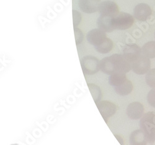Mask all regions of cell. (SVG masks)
Returning a JSON list of instances; mask_svg holds the SVG:
<instances>
[{
	"label": "cell",
	"mask_w": 155,
	"mask_h": 145,
	"mask_svg": "<svg viewBox=\"0 0 155 145\" xmlns=\"http://www.w3.org/2000/svg\"><path fill=\"white\" fill-rule=\"evenodd\" d=\"M87 86L95 103L97 104L102 98V92L100 88L93 84H88Z\"/></svg>",
	"instance_id": "obj_19"
},
{
	"label": "cell",
	"mask_w": 155,
	"mask_h": 145,
	"mask_svg": "<svg viewBox=\"0 0 155 145\" xmlns=\"http://www.w3.org/2000/svg\"><path fill=\"white\" fill-rule=\"evenodd\" d=\"M97 25L99 29L105 32H112L114 30L112 26V17L100 16L97 19Z\"/></svg>",
	"instance_id": "obj_13"
},
{
	"label": "cell",
	"mask_w": 155,
	"mask_h": 145,
	"mask_svg": "<svg viewBox=\"0 0 155 145\" xmlns=\"http://www.w3.org/2000/svg\"><path fill=\"white\" fill-rule=\"evenodd\" d=\"M114 46L113 42L109 38H106L99 45L94 47L96 51L101 54H107L110 52Z\"/></svg>",
	"instance_id": "obj_17"
},
{
	"label": "cell",
	"mask_w": 155,
	"mask_h": 145,
	"mask_svg": "<svg viewBox=\"0 0 155 145\" xmlns=\"http://www.w3.org/2000/svg\"><path fill=\"white\" fill-rule=\"evenodd\" d=\"M127 80L125 74L116 73L110 75L109 78V83L113 88L120 86Z\"/></svg>",
	"instance_id": "obj_15"
},
{
	"label": "cell",
	"mask_w": 155,
	"mask_h": 145,
	"mask_svg": "<svg viewBox=\"0 0 155 145\" xmlns=\"http://www.w3.org/2000/svg\"><path fill=\"white\" fill-rule=\"evenodd\" d=\"M142 51L140 46L135 43L125 45L123 48V55L131 64L138 59L142 55Z\"/></svg>",
	"instance_id": "obj_6"
},
{
	"label": "cell",
	"mask_w": 155,
	"mask_h": 145,
	"mask_svg": "<svg viewBox=\"0 0 155 145\" xmlns=\"http://www.w3.org/2000/svg\"><path fill=\"white\" fill-rule=\"evenodd\" d=\"M80 62L83 72L85 75H93L100 70V61L93 56L88 55L83 57Z\"/></svg>",
	"instance_id": "obj_4"
},
{
	"label": "cell",
	"mask_w": 155,
	"mask_h": 145,
	"mask_svg": "<svg viewBox=\"0 0 155 145\" xmlns=\"http://www.w3.org/2000/svg\"><path fill=\"white\" fill-rule=\"evenodd\" d=\"M145 80L150 87L155 88V69H150L147 73Z\"/></svg>",
	"instance_id": "obj_20"
},
{
	"label": "cell",
	"mask_w": 155,
	"mask_h": 145,
	"mask_svg": "<svg viewBox=\"0 0 155 145\" xmlns=\"http://www.w3.org/2000/svg\"><path fill=\"white\" fill-rule=\"evenodd\" d=\"M74 32L75 35V40L76 45H78L83 40V33L82 31L78 27L74 28Z\"/></svg>",
	"instance_id": "obj_22"
},
{
	"label": "cell",
	"mask_w": 155,
	"mask_h": 145,
	"mask_svg": "<svg viewBox=\"0 0 155 145\" xmlns=\"http://www.w3.org/2000/svg\"><path fill=\"white\" fill-rule=\"evenodd\" d=\"M140 127L145 133L150 144L155 141V112H148L143 114L140 121Z\"/></svg>",
	"instance_id": "obj_2"
},
{
	"label": "cell",
	"mask_w": 155,
	"mask_h": 145,
	"mask_svg": "<svg viewBox=\"0 0 155 145\" xmlns=\"http://www.w3.org/2000/svg\"><path fill=\"white\" fill-rule=\"evenodd\" d=\"M127 114L132 120H138L144 114L143 104L139 102H133L128 105L127 108Z\"/></svg>",
	"instance_id": "obj_11"
},
{
	"label": "cell",
	"mask_w": 155,
	"mask_h": 145,
	"mask_svg": "<svg viewBox=\"0 0 155 145\" xmlns=\"http://www.w3.org/2000/svg\"><path fill=\"white\" fill-rule=\"evenodd\" d=\"M115 93L120 96H126L132 93L133 90V85L132 83L127 80L122 85L119 87L114 88Z\"/></svg>",
	"instance_id": "obj_16"
},
{
	"label": "cell",
	"mask_w": 155,
	"mask_h": 145,
	"mask_svg": "<svg viewBox=\"0 0 155 145\" xmlns=\"http://www.w3.org/2000/svg\"><path fill=\"white\" fill-rule=\"evenodd\" d=\"M81 13L76 10H73V27L74 28L78 27V26L81 21Z\"/></svg>",
	"instance_id": "obj_21"
},
{
	"label": "cell",
	"mask_w": 155,
	"mask_h": 145,
	"mask_svg": "<svg viewBox=\"0 0 155 145\" xmlns=\"http://www.w3.org/2000/svg\"><path fill=\"white\" fill-rule=\"evenodd\" d=\"M152 14V10L150 6L145 3L137 5L134 9V17L140 21H146Z\"/></svg>",
	"instance_id": "obj_10"
},
{
	"label": "cell",
	"mask_w": 155,
	"mask_h": 145,
	"mask_svg": "<svg viewBox=\"0 0 155 145\" xmlns=\"http://www.w3.org/2000/svg\"><path fill=\"white\" fill-rule=\"evenodd\" d=\"M147 139L145 133L141 130L134 131L130 136V143L131 145H147Z\"/></svg>",
	"instance_id": "obj_14"
},
{
	"label": "cell",
	"mask_w": 155,
	"mask_h": 145,
	"mask_svg": "<svg viewBox=\"0 0 155 145\" xmlns=\"http://www.w3.org/2000/svg\"><path fill=\"white\" fill-rule=\"evenodd\" d=\"M101 0H79L80 9L86 14H92L98 11Z\"/></svg>",
	"instance_id": "obj_12"
},
{
	"label": "cell",
	"mask_w": 155,
	"mask_h": 145,
	"mask_svg": "<svg viewBox=\"0 0 155 145\" xmlns=\"http://www.w3.org/2000/svg\"><path fill=\"white\" fill-rule=\"evenodd\" d=\"M151 68L150 58L142 55L138 59L132 63V69L138 75L147 74Z\"/></svg>",
	"instance_id": "obj_5"
},
{
	"label": "cell",
	"mask_w": 155,
	"mask_h": 145,
	"mask_svg": "<svg viewBox=\"0 0 155 145\" xmlns=\"http://www.w3.org/2000/svg\"><path fill=\"white\" fill-rule=\"evenodd\" d=\"M134 23V17L127 12H119L117 15L112 17V26L114 30H127L130 28Z\"/></svg>",
	"instance_id": "obj_3"
},
{
	"label": "cell",
	"mask_w": 155,
	"mask_h": 145,
	"mask_svg": "<svg viewBox=\"0 0 155 145\" xmlns=\"http://www.w3.org/2000/svg\"><path fill=\"white\" fill-rule=\"evenodd\" d=\"M132 69V64L123 55L114 54L105 57L100 61V71L107 75L116 73L126 74Z\"/></svg>",
	"instance_id": "obj_1"
},
{
	"label": "cell",
	"mask_w": 155,
	"mask_h": 145,
	"mask_svg": "<svg viewBox=\"0 0 155 145\" xmlns=\"http://www.w3.org/2000/svg\"><path fill=\"white\" fill-rule=\"evenodd\" d=\"M98 12L101 16L114 17L119 12L118 5L110 0L102 2L98 8Z\"/></svg>",
	"instance_id": "obj_7"
},
{
	"label": "cell",
	"mask_w": 155,
	"mask_h": 145,
	"mask_svg": "<svg viewBox=\"0 0 155 145\" xmlns=\"http://www.w3.org/2000/svg\"><path fill=\"white\" fill-rule=\"evenodd\" d=\"M142 54L148 58H155V42L151 41L145 44L141 48Z\"/></svg>",
	"instance_id": "obj_18"
},
{
	"label": "cell",
	"mask_w": 155,
	"mask_h": 145,
	"mask_svg": "<svg viewBox=\"0 0 155 145\" xmlns=\"http://www.w3.org/2000/svg\"><path fill=\"white\" fill-rule=\"evenodd\" d=\"M96 106L106 122H107L108 118L113 116L117 111V107L115 105L113 102L108 101H100L96 104Z\"/></svg>",
	"instance_id": "obj_8"
},
{
	"label": "cell",
	"mask_w": 155,
	"mask_h": 145,
	"mask_svg": "<svg viewBox=\"0 0 155 145\" xmlns=\"http://www.w3.org/2000/svg\"><path fill=\"white\" fill-rule=\"evenodd\" d=\"M147 100L152 107L155 108V88L149 91L147 96Z\"/></svg>",
	"instance_id": "obj_23"
},
{
	"label": "cell",
	"mask_w": 155,
	"mask_h": 145,
	"mask_svg": "<svg viewBox=\"0 0 155 145\" xmlns=\"http://www.w3.org/2000/svg\"><path fill=\"white\" fill-rule=\"evenodd\" d=\"M154 36H155V32H154Z\"/></svg>",
	"instance_id": "obj_24"
},
{
	"label": "cell",
	"mask_w": 155,
	"mask_h": 145,
	"mask_svg": "<svg viewBox=\"0 0 155 145\" xmlns=\"http://www.w3.org/2000/svg\"><path fill=\"white\" fill-rule=\"evenodd\" d=\"M106 38V32L99 28L91 30L86 35L87 42L94 47L102 43Z\"/></svg>",
	"instance_id": "obj_9"
}]
</instances>
